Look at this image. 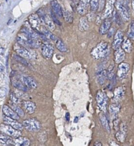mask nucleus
Here are the masks:
<instances>
[{"label":"nucleus","instance_id":"nucleus-1","mask_svg":"<svg viewBox=\"0 0 134 146\" xmlns=\"http://www.w3.org/2000/svg\"><path fill=\"white\" fill-rule=\"evenodd\" d=\"M109 49L108 44L101 41L99 42L91 51V55L95 59H99L105 57L109 53Z\"/></svg>","mask_w":134,"mask_h":146},{"label":"nucleus","instance_id":"nucleus-2","mask_svg":"<svg viewBox=\"0 0 134 146\" xmlns=\"http://www.w3.org/2000/svg\"><path fill=\"white\" fill-rule=\"evenodd\" d=\"M96 100L99 110L103 113H106L108 103V97L105 92L99 90L96 95Z\"/></svg>","mask_w":134,"mask_h":146},{"label":"nucleus","instance_id":"nucleus-3","mask_svg":"<svg viewBox=\"0 0 134 146\" xmlns=\"http://www.w3.org/2000/svg\"><path fill=\"white\" fill-rule=\"evenodd\" d=\"M22 125L26 129L30 132L38 131L41 128L40 123L35 118H29L23 121Z\"/></svg>","mask_w":134,"mask_h":146},{"label":"nucleus","instance_id":"nucleus-4","mask_svg":"<svg viewBox=\"0 0 134 146\" xmlns=\"http://www.w3.org/2000/svg\"><path fill=\"white\" fill-rule=\"evenodd\" d=\"M0 132L2 133L6 134L14 138L21 136V132L20 131H18L10 125H8L5 123H2L1 124Z\"/></svg>","mask_w":134,"mask_h":146},{"label":"nucleus","instance_id":"nucleus-5","mask_svg":"<svg viewBox=\"0 0 134 146\" xmlns=\"http://www.w3.org/2000/svg\"><path fill=\"white\" fill-rule=\"evenodd\" d=\"M10 79L11 84L14 87L23 91H27L28 90V88L22 82L20 78L18 76L17 72L16 71H13L11 72Z\"/></svg>","mask_w":134,"mask_h":146},{"label":"nucleus","instance_id":"nucleus-6","mask_svg":"<svg viewBox=\"0 0 134 146\" xmlns=\"http://www.w3.org/2000/svg\"><path fill=\"white\" fill-rule=\"evenodd\" d=\"M41 48V53L43 57L46 59H50L52 58L54 53V47L48 41L46 40L42 42Z\"/></svg>","mask_w":134,"mask_h":146},{"label":"nucleus","instance_id":"nucleus-7","mask_svg":"<svg viewBox=\"0 0 134 146\" xmlns=\"http://www.w3.org/2000/svg\"><path fill=\"white\" fill-rule=\"evenodd\" d=\"M127 127L125 123L121 122L120 124L119 131L116 132L115 134V137L116 140L120 143H124L127 136Z\"/></svg>","mask_w":134,"mask_h":146},{"label":"nucleus","instance_id":"nucleus-8","mask_svg":"<svg viewBox=\"0 0 134 146\" xmlns=\"http://www.w3.org/2000/svg\"><path fill=\"white\" fill-rule=\"evenodd\" d=\"M14 50L18 55L24 58L31 59L33 58L31 53L27 48H26L23 46L19 44V43L14 46Z\"/></svg>","mask_w":134,"mask_h":146},{"label":"nucleus","instance_id":"nucleus-9","mask_svg":"<svg viewBox=\"0 0 134 146\" xmlns=\"http://www.w3.org/2000/svg\"><path fill=\"white\" fill-rule=\"evenodd\" d=\"M41 20L37 14H31L28 17V23L30 27L34 30L38 31L40 26Z\"/></svg>","mask_w":134,"mask_h":146},{"label":"nucleus","instance_id":"nucleus-10","mask_svg":"<svg viewBox=\"0 0 134 146\" xmlns=\"http://www.w3.org/2000/svg\"><path fill=\"white\" fill-rule=\"evenodd\" d=\"M115 6L117 10H119V14L121 18L123 19V20L125 22L128 21L130 18V15L128 13V9L126 8V7L119 2H117L115 3Z\"/></svg>","mask_w":134,"mask_h":146},{"label":"nucleus","instance_id":"nucleus-11","mask_svg":"<svg viewBox=\"0 0 134 146\" xmlns=\"http://www.w3.org/2000/svg\"><path fill=\"white\" fill-rule=\"evenodd\" d=\"M123 40V34L120 30H117V31L116 32L114 35L113 40L112 44V48L114 50H116L117 49L119 48L121 46Z\"/></svg>","mask_w":134,"mask_h":146},{"label":"nucleus","instance_id":"nucleus-12","mask_svg":"<svg viewBox=\"0 0 134 146\" xmlns=\"http://www.w3.org/2000/svg\"><path fill=\"white\" fill-rule=\"evenodd\" d=\"M20 79L28 89H35L37 87V84L35 80L31 76H22Z\"/></svg>","mask_w":134,"mask_h":146},{"label":"nucleus","instance_id":"nucleus-13","mask_svg":"<svg viewBox=\"0 0 134 146\" xmlns=\"http://www.w3.org/2000/svg\"><path fill=\"white\" fill-rule=\"evenodd\" d=\"M129 64L127 63L121 62L119 63L117 68V75L120 79L124 78L129 70Z\"/></svg>","mask_w":134,"mask_h":146},{"label":"nucleus","instance_id":"nucleus-14","mask_svg":"<svg viewBox=\"0 0 134 146\" xmlns=\"http://www.w3.org/2000/svg\"><path fill=\"white\" fill-rule=\"evenodd\" d=\"M3 123L5 124L10 125V126H11L12 127H13L14 128H15L18 131H21L23 128V125L21 123L17 121V120H14L13 119H11L10 117H9L5 116L3 117Z\"/></svg>","mask_w":134,"mask_h":146},{"label":"nucleus","instance_id":"nucleus-15","mask_svg":"<svg viewBox=\"0 0 134 146\" xmlns=\"http://www.w3.org/2000/svg\"><path fill=\"white\" fill-rule=\"evenodd\" d=\"M22 106L24 111L28 114H33L36 110L35 103L30 100H23Z\"/></svg>","mask_w":134,"mask_h":146},{"label":"nucleus","instance_id":"nucleus-16","mask_svg":"<svg viewBox=\"0 0 134 146\" xmlns=\"http://www.w3.org/2000/svg\"><path fill=\"white\" fill-rule=\"evenodd\" d=\"M125 89L124 86H119L116 87L113 92V100L116 102L118 103L124 97L125 94Z\"/></svg>","mask_w":134,"mask_h":146},{"label":"nucleus","instance_id":"nucleus-17","mask_svg":"<svg viewBox=\"0 0 134 146\" xmlns=\"http://www.w3.org/2000/svg\"><path fill=\"white\" fill-rule=\"evenodd\" d=\"M13 142L15 146H30L31 144V141L28 137L21 136L14 138Z\"/></svg>","mask_w":134,"mask_h":146},{"label":"nucleus","instance_id":"nucleus-18","mask_svg":"<svg viewBox=\"0 0 134 146\" xmlns=\"http://www.w3.org/2000/svg\"><path fill=\"white\" fill-rule=\"evenodd\" d=\"M2 111L4 115L9 117L13 119L14 120H19L20 116L9 106L7 105H4L2 108Z\"/></svg>","mask_w":134,"mask_h":146},{"label":"nucleus","instance_id":"nucleus-19","mask_svg":"<svg viewBox=\"0 0 134 146\" xmlns=\"http://www.w3.org/2000/svg\"><path fill=\"white\" fill-rule=\"evenodd\" d=\"M24 40V45L33 48H39L42 44V40L40 38L38 39H26Z\"/></svg>","mask_w":134,"mask_h":146},{"label":"nucleus","instance_id":"nucleus-20","mask_svg":"<svg viewBox=\"0 0 134 146\" xmlns=\"http://www.w3.org/2000/svg\"><path fill=\"white\" fill-rule=\"evenodd\" d=\"M112 24V21L110 18L105 19L103 22L101 23L100 28H99V33L101 35L105 34L108 33L109 30L111 28Z\"/></svg>","mask_w":134,"mask_h":146},{"label":"nucleus","instance_id":"nucleus-21","mask_svg":"<svg viewBox=\"0 0 134 146\" xmlns=\"http://www.w3.org/2000/svg\"><path fill=\"white\" fill-rule=\"evenodd\" d=\"M125 57V51L120 47L116 50H115L114 52V60L116 63L119 64L124 60Z\"/></svg>","mask_w":134,"mask_h":146},{"label":"nucleus","instance_id":"nucleus-22","mask_svg":"<svg viewBox=\"0 0 134 146\" xmlns=\"http://www.w3.org/2000/svg\"><path fill=\"white\" fill-rule=\"evenodd\" d=\"M51 6L52 9V11L59 18H62L63 17V11L62 10L61 7L56 0H51L50 2Z\"/></svg>","mask_w":134,"mask_h":146},{"label":"nucleus","instance_id":"nucleus-23","mask_svg":"<svg viewBox=\"0 0 134 146\" xmlns=\"http://www.w3.org/2000/svg\"><path fill=\"white\" fill-rule=\"evenodd\" d=\"M46 25L47 28L51 31H52L55 30V26L54 21H52L51 17L47 14H45L42 21Z\"/></svg>","mask_w":134,"mask_h":146},{"label":"nucleus","instance_id":"nucleus-24","mask_svg":"<svg viewBox=\"0 0 134 146\" xmlns=\"http://www.w3.org/2000/svg\"><path fill=\"white\" fill-rule=\"evenodd\" d=\"M40 33L44 35L47 38H48L52 40H56L58 39L56 38V36L54 35L51 32V31H50L47 27L42 26L40 27Z\"/></svg>","mask_w":134,"mask_h":146},{"label":"nucleus","instance_id":"nucleus-25","mask_svg":"<svg viewBox=\"0 0 134 146\" xmlns=\"http://www.w3.org/2000/svg\"><path fill=\"white\" fill-rule=\"evenodd\" d=\"M79 29L81 31H86L89 29V24L88 22V19L85 17H81L79 21Z\"/></svg>","mask_w":134,"mask_h":146},{"label":"nucleus","instance_id":"nucleus-26","mask_svg":"<svg viewBox=\"0 0 134 146\" xmlns=\"http://www.w3.org/2000/svg\"><path fill=\"white\" fill-rule=\"evenodd\" d=\"M99 119H100V122H101L103 127L104 128V129L108 132H110L111 129H110V126H109V121H108V120L107 117L105 115L104 113L101 112V113H100Z\"/></svg>","mask_w":134,"mask_h":146},{"label":"nucleus","instance_id":"nucleus-27","mask_svg":"<svg viewBox=\"0 0 134 146\" xmlns=\"http://www.w3.org/2000/svg\"><path fill=\"white\" fill-rule=\"evenodd\" d=\"M115 3V0H108L107 4L105 5V12L104 16L105 18H108L112 14V11L113 9V5Z\"/></svg>","mask_w":134,"mask_h":146},{"label":"nucleus","instance_id":"nucleus-28","mask_svg":"<svg viewBox=\"0 0 134 146\" xmlns=\"http://www.w3.org/2000/svg\"><path fill=\"white\" fill-rule=\"evenodd\" d=\"M96 78H97L98 83L100 84H101V85L105 83V82L107 78V70H103L100 71V72H99L96 75Z\"/></svg>","mask_w":134,"mask_h":146},{"label":"nucleus","instance_id":"nucleus-29","mask_svg":"<svg viewBox=\"0 0 134 146\" xmlns=\"http://www.w3.org/2000/svg\"><path fill=\"white\" fill-rule=\"evenodd\" d=\"M121 48L127 53H130L132 50V45L129 39H124L121 43Z\"/></svg>","mask_w":134,"mask_h":146},{"label":"nucleus","instance_id":"nucleus-30","mask_svg":"<svg viewBox=\"0 0 134 146\" xmlns=\"http://www.w3.org/2000/svg\"><path fill=\"white\" fill-rule=\"evenodd\" d=\"M12 139L10 136L1 133L0 134V145L7 146L9 144L12 143Z\"/></svg>","mask_w":134,"mask_h":146},{"label":"nucleus","instance_id":"nucleus-31","mask_svg":"<svg viewBox=\"0 0 134 146\" xmlns=\"http://www.w3.org/2000/svg\"><path fill=\"white\" fill-rule=\"evenodd\" d=\"M55 47L60 52H66L67 51V47L62 40L58 39L56 40Z\"/></svg>","mask_w":134,"mask_h":146},{"label":"nucleus","instance_id":"nucleus-32","mask_svg":"<svg viewBox=\"0 0 134 146\" xmlns=\"http://www.w3.org/2000/svg\"><path fill=\"white\" fill-rule=\"evenodd\" d=\"M109 112L113 115H116L120 110V105L117 103H114L109 106Z\"/></svg>","mask_w":134,"mask_h":146},{"label":"nucleus","instance_id":"nucleus-33","mask_svg":"<svg viewBox=\"0 0 134 146\" xmlns=\"http://www.w3.org/2000/svg\"><path fill=\"white\" fill-rule=\"evenodd\" d=\"M63 17L64 21L68 23H71L73 22L74 17L72 14L69 11H65L63 12Z\"/></svg>","mask_w":134,"mask_h":146},{"label":"nucleus","instance_id":"nucleus-34","mask_svg":"<svg viewBox=\"0 0 134 146\" xmlns=\"http://www.w3.org/2000/svg\"><path fill=\"white\" fill-rule=\"evenodd\" d=\"M88 7V6H85L78 3L77 6V11L80 15H83L87 14Z\"/></svg>","mask_w":134,"mask_h":146},{"label":"nucleus","instance_id":"nucleus-35","mask_svg":"<svg viewBox=\"0 0 134 146\" xmlns=\"http://www.w3.org/2000/svg\"><path fill=\"white\" fill-rule=\"evenodd\" d=\"M13 57L14 58V59L17 61L18 62L26 66H29V63L27 62V60L23 57L19 56V55L18 54H14L13 55Z\"/></svg>","mask_w":134,"mask_h":146},{"label":"nucleus","instance_id":"nucleus-36","mask_svg":"<svg viewBox=\"0 0 134 146\" xmlns=\"http://www.w3.org/2000/svg\"><path fill=\"white\" fill-rule=\"evenodd\" d=\"M11 108L21 117H23L25 116V112L23 109L21 107L17 106L15 104H14L11 106Z\"/></svg>","mask_w":134,"mask_h":146},{"label":"nucleus","instance_id":"nucleus-37","mask_svg":"<svg viewBox=\"0 0 134 146\" xmlns=\"http://www.w3.org/2000/svg\"><path fill=\"white\" fill-rule=\"evenodd\" d=\"M99 0H90V4L92 11H96L98 9Z\"/></svg>","mask_w":134,"mask_h":146},{"label":"nucleus","instance_id":"nucleus-38","mask_svg":"<svg viewBox=\"0 0 134 146\" xmlns=\"http://www.w3.org/2000/svg\"><path fill=\"white\" fill-rule=\"evenodd\" d=\"M113 70H114V67L113 64H111L109 66V67H108V70L107 71V78L109 80H112L113 78H114V72H113Z\"/></svg>","mask_w":134,"mask_h":146},{"label":"nucleus","instance_id":"nucleus-39","mask_svg":"<svg viewBox=\"0 0 134 146\" xmlns=\"http://www.w3.org/2000/svg\"><path fill=\"white\" fill-rule=\"evenodd\" d=\"M127 36L131 39L134 40V23H132L130 26L129 30L127 33Z\"/></svg>","mask_w":134,"mask_h":146},{"label":"nucleus","instance_id":"nucleus-40","mask_svg":"<svg viewBox=\"0 0 134 146\" xmlns=\"http://www.w3.org/2000/svg\"><path fill=\"white\" fill-rule=\"evenodd\" d=\"M50 14H51V17L52 19V21H54V22L58 25H61V22L59 21V20L57 18L56 14L54 13V11L52 10L50 11Z\"/></svg>","mask_w":134,"mask_h":146},{"label":"nucleus","instance_id":"nucleus-41","mask_svg":"<svg viewBox=\"0 0 134 146\" xmlns=\"http://www.w3.org/2000/svg\"><path fill=\"white\" fill-rule=\"evenodd\" d=\"M7 94V90L5 87L0 88V99H3L5 98Z\"/></svg>","mask_w":134,"mask_h":146},{"label":"nucleus","instance_id":"nucleus-42","mask_svg":"<svg viewBox=\"0 0 134 146\" xmlns=\"http://www.w3.org/2000/svg\"><path fill=\"white\" fill-rule=\"evenodd\" d=\"M10 99L14 104H17L19 102V99L15 96L14 93H11L10 94Z\"/></svg>","mask_w":134,"mask_h":146},{"label":"nucleus","instance_id":"nucleus-43","mask_svg":"<svg viewBox=\"0 0 134 146\" xmlns=\"http://www.w3.org/2000/svg\"><path fill=\"white\" fill-rule=\"evenodd\" d=\"M105 0H99L98 9H99L100 11L104 9L105 6Z\"/></svg>","mask_w":134,"mask_h":146},{"label":"nucleus","instance_id":"nucleus-44","mask_svg":"<svg viewBox=\"0 0 134 146\" xmlns=\"http://www.w3.org/2000/svg\"><path fill=\"white\" fill-rule=\"evenodd\" d=\"M90 0H79V3L88 6L90 4Z\"/></svg>","mask_w":134,"mask_h":146},{"label":"nucleus","instance_id":"nucleus-45","mask_svg":"<svg viewBox=\"0 0 134 146\" xmlns=\"http://www.w3.org/2000/svg\"><path fill=\"white\" fill-rule=\"evenodd\" d=\"M94 146H103V145H102L101 143H100V141H95V142H94Z\"/></svg>","mask_w":134,"mask_h":146},{"label":"nucleus","instance_id":"nucleus-46","mask_svg":"<svg viewBox=\"0 0 134 146\" xmlns=\"http://www.w3.org/2000/svg\"><path fill=\"white\" fill-rule=\"evenodd\" d=\"M65 118L66 119L67 121H69L70 120V113L68 112H67L66 114V116Z\"/></svg>","mask_w":134,"mask_h":146},{"label":"nucleus","instance_id":"nucleus-47","mask_svg":"<svg viewBox=\"0 0 134 146\" xmlns=\"http://www.w3.org/2000/svg\"><path fill=\"white\" fill-rule=\"evenodd\" d=\"M4 52V49L3 48H0V54L3 55Z\"/></svg>","mask_w":134,"mask_h":146},{"label":"nucleus","instance_id":"nucleus-48","mask_svg":"<svg viewBox=\"0 0 134 146\" xmlns=\"http://www.w3.org/2000/svg\"><path fill=\"white\" fill-rule=\"evenodd\" d=\"M3 70H4V67L2 64H0V72L3 71Z\"/></svg>","mask_w":134,"mask_h":146},{"label":"nucleus","instance_id":"nucleus-49","mask_svg":"<svg viewBox=\"0 0 134 146\" xmlns=\"http://www.w3.org/2000/svg\"><path fill=\"white\" fill-rule=\"evenodd\" d=\"M132 8L134 10V0H132Z\"/></svg>","mask_w":134,"mask_h":146},{"label":"nucleus","instance_id":"nucleus-50","mask_svg":"<svg viewBox=\"0 0 134 146\" xmlns=\"http://www.w3.org/2000/svg\"><path fill=\"white\" fill-rule=\"evenodd\" d=\"M13 21V19H9V21H8V22H7V25H9L10 23H11V22Z\"/></svg>","mask_w":134,"mask_h":146},{"label":"nucleus","instance_id":"nucleus-51","mask_svg":"<svg viewBox=\"0 0 134 146\" xmlns=\"http://www.w3.org/2000/svg\"><path fill=\"white\" fill-rule=\"evenodd\" d=\"M112 146H119V145H117V144H116V143H113V144L112 145Z\"/></svg>","mask_w":134,"mask_h":146},{"label":"nucleus","instance_id":"nucleus-52","mask_svg":"<svg viewBox=\"0 0 134 146\" xmlns=\"http://www.w3.org/2000/svg\"><path fill=\"white\" fill-rule=\"evenodd\" d=\"M7 146H15L13 144H12V143H10V144H9Z\"/></svg>","mask_w":134,"mask_h":146},{"label":"nucleus","instance_id":"nucleus-53","mask_svg":"<svg viewBox=\"0 0 134 146\" xmlns=\"http://www.w3.org/2000/svg\"><path fill=\"white\" fill-rule=\"evenodd\" d=\"M72 1H74V2H78V0H72Z\"/></svg>","mask_w":134,"mask_h":146}]
</instances>
